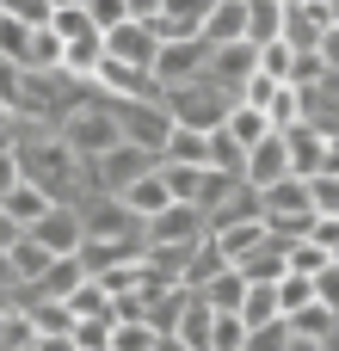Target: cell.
Listing matches in <instances>:
<instances>
[{
	"label": "cell",
	"mask_w": 339,
	"mask_h": 351,
	"mask_svg": "<svg viewBox=\"0 0 339 351\" xmlns=\"http://www.w3.org/2000/svg\"><path fill=\"white\" fill-rule=\"evenodd\" d=\"M12 86H19V68H12V62H6V56H0V105H6V99H12Z\"/></svg>",
	"instance_id": "obj_53"
},
{
	"label": "cell",
	"mask_w": 339,
	"mask_h": 351,
	"mask_svg": "<svg viewBox=\"0 0 339 351\" xmlns=\"http://www.w3.org/2000/svg\"><path fill=\"white\" fill-rule=\"evenodd\" d=\"M321 173H339V136H321Z\"/></svg>",
	"instance_id": "obj_52"
},
{
	"label": "cell",
	"mask_w": 339,
	"mask_h": 351,
	"mask_svg": "<svg viewBox=\"0 0 339 351\" xmlns=\"http://www.w3.org/2000/svg\"><path fill=\"white\" fill-rule=\"evenodd\" d=\"M334 0H284V43L290 49H315L334 25Z\"/></svg>",
	"instance_id": "obj_10"
},
{
	"label": "cell",
	"mask_w": 339,
	"mask_h": 351,
	"mask_svg": "<svg viewBox=\"0 0 339 351\" xmlns=\"http://www.w3.org/2000/svg\"><path fill=\"white\" fill-rule=\"evenodd\" d=\"M235 271H241L247 284H278V278H284L290 265H284V247H278V241L266 234V241H259V247H253V253H247V259H241Z\"/></svg>",
	"instance_id": "obj_24"
},
{
	"label": "cell",
	"mask_w": 339,
	"mask_h": 351,
	"mask_svg": "<svg viewBox=\"0 0 339 351\" xmlns=\"http://www.w3.org/2000/svg\"><path fill=\"white\" fill-rule=\"evenodd\" d=\"M334 327H339V315L327 302H309V308L290 315V333H296V339H334Z\"/></svg>",
	"instance_id": "obj_32"
},
{
	"label": "cell",
	"mask_w": 339,
	"mask_h": 351,
	"mask_svg": "<svg viewBox=\"0 0 339 351\" xmlns=\"http://www.w3.org/2000/svg\"><path fill=\"white\" fill-rule=\"evenodd\" d=\"M272 296H278V315L290 321L296 308H309V302H315V278H303V271H284V278L272 284Z\"/></svg>",
	"instance_id": "obj_31"
},
{
	"label": "cell",
	"mask_w": 339,
	"mask_h": 351,
	"mask_svg": "<svg viewBox=\"0 0 339 351\" xmlns=\"http://www.w3.org/2000/svg\"><path fill=\"white\" fill-rule=\"evenodd\" d=\"M154 351H191V346H185L179 333H161V339H154Z\"/></svg>",
	"instance_id": "obj_56"
},
{
	"label": "cell",
	"mask_w": 339,
	"mask_h": 351,
	"mask_svg": "<svg viewBox=\"0 0 339 351\" xmlns=\"http://www.w3.org/2000/svg\"><path fill=\"white\" fill-rule=\"evenodd\" d=\"M253 74H259V43H216V49H210V80H216V86L241 93Z\"/></svg>",
	"instance_id": "obj_13"
},
{
	"label": "cell",
	"mask_w": 339,
	"mask_h": 351,
	"mask_svg": "<svg viewBox=\"0 0 339 351\" xmlns=\"http://www.w3.org/2000/svg\"><path fill=\"white\" fill-rule=\"evenodd\" d=\"M154 167V154L148 148H130V142H117V148H105V154H93V160H80V173H86V191H124L130 179H142Z\"/></svg>",
	"instance_id": "obj_5"
},
{
	"label": "cell",
	"mask_w": 339,
	"mask_h": 351,
	"mask_svg": "<svg viewBox=\"0 0 339 351\" xmlns=\"http://www.w3.org/2000/svg\"><path fill=\"white\" fill-rule=\"evenodd\" d=\"M154 327L148 321H111V351H154Z\"/></svg>",
	"instance_id": "obj_38"
},
{
	"label": "cell",
	"mask_w": 339,
	"mask_h": 351,
	"mask_svg": "<svg viewBox=\"0 0 339 351\" xmlns=\"http://www.w3.org/2000/svg\"><path fill=\"white\" fill-rule=\"evenodd\" d=\"M68 339L74 351H111V315H74Z\"/></svg>",
	"instance_id": "obj_33"
},
{
	"label": "cell",
	"mask_w": 339,
	"mask_h": 351,
	"mask_svg": "<svg viewBox=\"0 0 339 351\" xmlns=\"http://www.w3.org/2000/svg\"><path fill=\"white\" fill-rule=\"evenodd\" d=\"M290 173V148H284V136L272 130V136H259L253 148H247V160H241V185H253V191H266L272 179H284Z\"/></svg>",
	"instance_id": "obj_12"
},
{
	"label": "cell",
	"mask_w": 339,
	"mask_h": 351,
	"mask_svg": "<svg viewBox=\"0 0 339 351\" xmlns=\"http://www.w3.org/2000/svg\"><path fill=\"white\" fill-rule=\"evenodd\" d=\"M12 241H19V222H12V216H6V210H0V253H6V247H12Z\"/></svg>",
	"instance_id": "obj_55"
},
{
	"label": "cell",
	"mask_w": 339,
	"mask_h": 351,
	"mask_svg": "<svg viewBox=\"0 0 339 351\" xmlns=\"http://www.w3.org/2000/svg\"><path fill=\"white\" fill-rule=\"evenodd\" d=\"M309 197H315V216H339V173H315Z\"/></svg>",
	"instance_id": "obj_44"
},
{
	"label": "cell",
	"mask_w": 339,
	"mask_h": 351,
	"mask_svg": "<svg viewBox=\"0 0 339 351\" xmlns=\"http://www.w3.org/2000/svg\"><path fill=\"white\" fill-rule=\"evenodd\" d=\"M154 49H161V37H154L142 19H124V25L105 31V56H111V62H130V68H148V74H154Z\"/></svg>",
	"instance_id": "obj_11"
},
{
	"label": "cell",
	"mask_w": 339,
	"mask_h": 351,
	"mask_svg": "<svg viewBox=\"0 0 339 351\" xmlns=\"http://www.w3.org/2000/svg\"><path fill=\"white\" fill-rule=\"evenodd\" d=\"M31 234H37L49 253H74V247L86 241V234H80V210H74V204H49V210L31 222Z\"/></svg>",
	"instance_id": "obj_14"
},
{
	"label": "cell",
	"mask_w": 339,
	"mask_h": 351,
	"mask_svg": "<svg viewBox=\"0 0 339 351\" xmlns=\"http://www.w3.org/2000/svg\"><path fill=\"white\" fill-rule=\"evenodd\" d=\"M247 346V321L241 315H216V327H210V351H241Z\"/></svg>",
	"instance_id": "obj_42"
},
{
	"label": "cell",
	"mask_w": 339,
	"mask_h": 351,
	"mask_svg": "<svg viewBox=\"0 0 339 351\" xmlns=\"http://www.w3.org/2000/svg\"><path fill=\"white\" fill-rule=\"evenodd\" d=\"M315 302H327V308L339 315V259H327V265L315 271Z\"/></svg>",
	"instance_id": "obj_47"
},
{
	"label": "cell",
	"mask_w": 339,
	"mask_h": 351,
	"mask_svg": "<svg viewBox=\"0 0 339 351\" xmlns=\"http://www.w3.org/2000/svg\"><path fill=\"white\" fill-rule=\"evenodd\" d=\"M259 241H266V216H235V222H216V228H210V247H216L229 265H241Z\"/></svg>",
	"instance_id": "obj_15"
},
{
	"label": "cell",
	"mask_w": 339,
	"mask_h": 351,
	"mask_svg": "<svg viewBox=\"0 0 339 351\" xmlns=\"http://www.w3.org/2000/svg\"><path fill=\"white\" fill-rule=\"evenodd\" d=\"M105 99H161V80L148 74V68H130V62H111V56H99V68L86 74Z\"/></svg>",
	"instance_id": "obj_9"
},
{
	"label": "cell",
	"mask_w": 339,
	"mask_h": 351,
	"mask_svg": "<svg viewBox=\"0 0 339 351\" xmlns=\"http://www.w3.org/2000/svg\"><path fill=\"white\" fill-rule=\"evenodd\" d=\"M278 247H284V265H290V271H303V278H315V271L334 259L315 234H296V241H278Z\"/></svg>",
	"instance_id": "obj_30"
},
{
	"label": "cell",
	"mask_w": 339,
	"mask_h": 351,
	"mask_svg": "<svg viewBox=\"0 0 339 351\" xmlns=\"http://www.w3.org/2000/svg\"><path fill=\"white\" fill-rule=\"evenodd\" d=\"M19 179H25V173H19V154H12V148H0V197H6Z\"/></svg>",
	"instance_id": "obj_51"
},
{
	"label": "cell",
	"mask_w": 339,
	"mask_h": 351,
	"mask_svg": "<svg viewBox=\"0 0 339 351\" xmlns=\"http://www.w3.org/2000/svg\"><path fill=\"white\" fill-rule=\"evenodd\" d=\"M117 204L136 216V222H148V216H161L167 204H173V191H167V179H161V167H148L142 179H130L124 191H117Z\"/></svg>",
	"instance_id": "obj_17"
},
{
	"label": "cell",
	"mask_w": 339,
	"mask_h": 351,
	"mask_svg": "<svg viewBox=\"0 0 339 351\" xmlns=\"http://www.w3.org/2000/svg\"><path fill=\"white\" fill-rule=\"evenodd\" d=\"M284 351H327V339H296V333H290V346Z\"/></svg>",
	"instance_id": "obj_57"
},
{
	"label": "cell",
	"mask_w": 339,
	"mask_h": 351,
	"mask_svg": "<svg viewBox=\"0 0 339 351\" xmlns=\"http://www.w3.org/2000/svg\"><path fill=\"white\" fill-rule=\"evenodd\" d=\"M266 117H272V130H296V123H303V99H296V86H278V93L266 99Z\"/></svg>",
	"instance_id": "obj_40"
},
{
	"label": "cell",
	"mask_w": 339,
	"mask_h": 351,
	"mask_svg": "<svg viewBox=\"0 0 339 351\" xmlns=\"http://www.w3.org/2000/svg\"><path fill=\"white\" fill-rule=\"evenodd\" d=\"M235 99H241V93L216 86L210 74H198V80H179V86H161V105H167V117H173V123H185V130H222V117L235 111Z\"/></svg>",
	"instance_id": "obj_2"
},
{
	"label": "cell",
	"mask_w": 339,
	"mask_h": 351,
	"mask_svg": "<svg viewBox=\"0 0 339 351\" xmlns=\"http://www.w3.org/2000/svg\"><path fill=\"white\" fill-rule=\"evenodd\" d=\"M198 37H204L210 49H216V43H247V0H210Z\"/></svg>",
	"instance_id": "obj_18"
},
{
	"label": "cell",
	"mask_w": 339,
	"mask_h": 351,
	"mask_svg": "<svg viewBox=\"0 0 339 351\" xmlns=\"http://www.w3.org/2000/svg\"><path fill=\"white\" fill-rule=\"evenodd\" d=\"M290 346V321L278 315V321H266V327H247V346L241 351H284Z\"/></svg>",
	"instance_id": "obj_41"
},
{
	"label": "cell",
	"mask_w": 339,
	"mask_h": 351,
	"mask_svg": "<svg viewBox=\"0 0 339 351\" xmlns=\"http://www.w3.org/2000/svg\"><path fill=\"white\" fill-rule=\"evenodd\" d=\"M334 259H339V247H334Z\"/></svg>",
	"instance_id": "obj_61"
},
{
	"label": "cell",
	"mask_w": 339,
	"mask_h": 351,
	"mask_svg": "<svg viewBox=\"0 0 339 351\" xmlns=\"http://www.w3.org/2000/svg\"><path fill=\"white\" fill-rule=\"evenodd\" d=\"M56 136L80 154V160H93V154H105V148H117L124 136H117V111H111V99L93 86L86 93V105H74L62 123H56Z\"/></svg>",
	"instance_id": "obj_3"
},
{
	"label": "cell",
	"mask_w": 339,
	"mask_h": 351,
	"mask_svg": "<svg viewBox=\"0 0 339 351\" xmlns=\"http://www.w3.org/2000/svg\"><path fill=\"white\" fill-rule=\"evenodd\" d=\"M124 6H130V19H142V25H148V19L161 12V0H124Z\"/></svg>",
	"instance_id": "obj_54"
},
{
	"label": "cell",
	"mask_w": 339,
	"mask_h": 351,
	"mask_svg": "<svg viewBox=\"0 0 339 351\" xmlns=\"http://www.w3.org/2000/svg\"><path fill=\"white\" fill-rule=\"evenodd\" d=\"M222 130H229V136H235L241 148H253L259 136H272V117H266L259 105H241V99H235V111L222 117Z\"/></svg>",
	"instance_id": "obj_27"
},
{
	"label": "cell",
	"mask_w": 339,
	"mask_h": 351,
	"mask_svg": "<svg viewBox=\"0 0 339 351\" xmlns=\"http://www.w3.org/2000/svg\"><path fill=\"white\" fill-rule=\"evenodd\" d=\"M68 308H74V315H111V296H105V284H99V278H86V284L68 296Z\"/></svg>",
	"instance_id": "obj_43"
},
{
	"label": "cell",
	"mask_w": 339,
	"mask_h": 351,
	"mask_svg": "<svg viewBox=\"0 0 339 351\" xmlns=\"http://www.w3.org/2000/svg\"><path fill=\"white\" fill-rule=\"evenodd\" d=\"M161 167V179H167V191L179 197V204H204V179H210V167H167V160H154Z\"/></svg>",
	"instance_id": "obj_29"
},
{
	"label": "cell",
	"mask_w": 339,
	"mask_h": 351,
	"mask_svg": "<svg viewBox=\"0 0 339 351\" xmlns=\"http://www.w3.org/2000/svg\"><path fill=\"white\" fill-rule=\"evenodd\" d=\"M25 68H62V37L49 25H31V49H25Z\"/></svg>",
	"instance_id": "obj_35"
},
{
	"label": "cell",
	"mask_w": 339,
	"mask_h": 351,
	"mask_svg": "<svg viewBox=\"0 0 339 351\" xmlns=\"http://www.w3.org/2000/svg\"><path fill=\"white\" fill-rule=\"evenodd\" d=\"M25 49H31V25L12 19V12H0V56H6L12 68H25Z\"/></svg>",
	"instance_id": "obj_37"
},
{
	"label": "cell",
	"mask_w": 339,
	"mask_h": 351,
	"mask_svg": "<svg viewBox=\"0 0 339 351\" xmlns=\"http://www.w3.org/2000/svg\"><path fill=\"white\" fill-rule=\"evenodd\" d=\"M80 284H86V265H80V253H56V259H49V271L37 278V296H62V302H68Z\"/></svg>",
	"instance_id": "obj_23"
},
{
	"label": "cell",
	"mask_w": 339,
	"mask_h": 351,
	"mask_svg": "<svg viewBox=\"0 0 339 351\" xmlns=\"http://www.w3.org/2000/svg\"><path fill=\"white\" fill-rule=\"evenodd\" d=\"M0 12H12V19H25V25H49V0H0Z\"/></svg>",
	"instance_id": "obj_48"
},
{
	"label": "cell",
	"mask_w": 339,
	"mask_h": 351,
	"mask_svg": "<svg viewBox=\"0 0 339 351\" xmlns=\"http://www.w3.org/2000/svg\"><path fill=\"white\" fill-rule=\"evenodd\" d=\"M0 148H12V111L0 105Z\"/></svg>",
	"instance_id": "obj_59"
},
{
	"label": "cell",
	"mask_w": 339,
	"mask_h": 351,
	"mask_svg": "<svg viewBox=\"0 0 339 351\" xmlns=\"http://www.w3.org/2000/svg\"><path fill=\"white\" fill-rule=\"evenodd\" d=\"M309 234H315V241L334 253V247H339V216H315V222H309Z\"/></svg>",
	"instance_id": "obj_49"
},
{
	"label": "cell",
	"mask_w": 339,
	"mask_h": 351,
	"mask_svg": "<svg viewBox=\"0 0 339 351\" xmlns=\"http://www.w3.org/2000/svg\"><path fill=\"white\" fill-rule=\"evenodd\" d=\"M210 327H216V308L191 290V296H185V308H179V321H173V333H179L191 351H210Z\"/></svg>",
	"instance_id": "obj_21"
},
{
	"label": "cell",
	"mask_w": 339,
	"mask_h": 351,
	"mask_svg": "<svg viewBox=\"0 0 339 351\" xmlns=\"http://www.w3.org/2000/svg\"><path fill=\"white\" fill-rule=\"evenodd\" d=\"M12 154H19V173H25L31 185H43V191H49V204H80V197H86L80 154H74L56 130H49V136H37V142H19Z\"/></svg>",
	"instance_id": "obj_1"
},
{
	"label": "cell",
	"mask_w": 339,
	"mask_h": 351,
	"mask_svg": "<svg viewBox=\"0 0 339 351\" xmlns=\"http://www.w3.org/2000/svg\"><path fill=\"white\" fill-rule=\"evenodd\" d=\"M86 19H93L99 31H111V25L130 19V6H124V0H86Z\"/></svg>",
	"instance_id": "obj_46"
},
{
	"label": "cell",
	"mask_w": 339,
	"mask_h": 351,
	"mask_svg": "<svg viewBox=\"0 0 339 351\" xmlns=\"http://www.w3.org/2000/svg\"><path fill=\"white\" fill-rule=\"evenodd\" d=\"M247 327H266V321H278V296H272V284H247V296H241V308H235Z\"/></svg>",
	"instance_id": "obj_34"
},
{
	"label": "cell",
	"mask_w": 339,
	"mask_h": 351,
	"mask_svg": "<svg viewBox=\"0 0 339 351\" xmlns=\"http://www.w3.org/2000/svg\"><path fill=\"white\" fill-rule=\"evenodd\" d=\"M111 111H117V136H124L130 148L161 154V142L173 136V117H167L161 99H111Z\"/></svg>",
	"instance_id": "obj_4"
},
{
	"label": "cell",
	"mask_w": 339,
	"mask_h": 351,
	"mask_svg": "<svg viewBox=\"0 0 339 351\" xmlns=\"http://www.w3.org/2000/svg\"><path fill=\"white\" fill-rule=\"evenodd\" d=\"M284 37V0H247V43Z\"/></svg>",
	"instance_id": "obj_28"
},
{
	"label": "cell",
	"mask_w": 339,
	"mask_h": 351,
	"mask_svg": "<svg viewBox=\"0 0 339 351\" xmlns=\"http://www.w3.org/2000/svg\"><path fill=\"white\" fill-rule=\"evenodd\" d=\"M198 296H204V302H210L216 315H235V308H241V296H247V278H241L235 265H222V271H216L210 284H198Z\"/></svg>",
	"instance_id": "obj_26"
},
{
	"label": "cell",
	"mask_w": 339,
	"mask_h": 351,
	"mask_svg": "<svg viewBox=\"0 0 339 351\" xmlns=\"http://www.w3.org/2000/svg\"><path fill=\"white\" fill-rule=\"evenodd\" d=\"M6 259H12V271H19V284H37V278L49 271V259H56V253H49L31 228H19V241L6 247Z\"/></svg>",
	"instance_id": "obj_22"
},
{
	"label": "cell",
	"mask_w": 339,
	"mask_h": 351,
	"mask_svg": "<svg viewBox=\"0 0 339 351\" xmlns=\"http://www.w3.org/2000/svg\"><path fill=\"white\" fill-rule=\"evenodd\" d=\"M284 148H290V173L296 179H315L321 173V130L315 123H296V130H278Z\"/></svg>",
	"instance_id": "obj_20"
},
{
	"label": "cell",
	"mask_w": 339,
	"mask_h": 351,
	"mask_svg": "<svg viewBox=\"0 0 339 351\" xmlns=\"http://www.w3.org/2000/svg\"><path fill=\"white\" fill-rule=\"evenodd\" d=\"M154 160H167V167H210V130H185V123H173V136L161 142Z\"/></svg>",
	"instance_id": "obj_19"
},
{
	"label": "cell",
	"mask_w": 339,
	"mask_h": 351,
	"mask_svg": "<svg viewBox=\"0 0 339 351\" xmlns=\"http://www.w3.org/2000/svg\"><path fill=\"white\" fill-rule=\"evenodd\" d=\"M12 284H19V271H12V259L0 253V290H12Z\"/></svg>",
	"instance_id": "obj_58"
},
{
	"label": "cell",
	"mask_w": 339,
	"mask_h": 351,
	"mask_svg": "<svg viewBox=\"0 0 339 351\" xmlns=\"http://www.w3.org/2000/svg\"><path fill=\"white\" fill-rule=\"evenodd\" d=\"M49 6H86V0H49Z\"/></svg>",
	"instance_id": "obj_60"
},
{
	"label": "cell",
	"mask_w": 339,
	"mask_h": 351,
	"mask_svg": "<svg viewBox=\"0 0 339 351\" xmlns=\"http://www.w3.org/2000/svg\"><path fill=\"white\" fill-rule=\"evenodd\" d=\"M241 160H247V148H241L229 130H210V167L229 173V179H241Z\"/></svg>",
	"instance_id": "obj_36"
},
{
	"label": "cell",
	"mask_w": 339,
	"mask_h": 351,
	"mask_svg": "<svg viewBox=\"0 0 339 351\" xmlns=\"http://www.w3.org/2000/svg\"><path fill=\"white\" fill-rule=\"evenodd\" d=\"M315 56H321V62H327V68H334V74H339V19H334V25H327V37L315 43Z\"/></svg>",
	"instance_id": "obj_50"
},
{
	"label": "cell",
	"mask_w": 339,
	"mask_h": 351,
	"mask_svg": "<svg viewBox=\"0 0 339 351\" xmlns=\"http://www.w3.org/2000/svg\"><path fill=\"white\" fill-rule=\"evenodd\" d=\"M290 62H296V49H290L284 37L259 43V74H266V80H284V86H290Z\"/></svg>",
	"instance_id": "obj_39"
},
{
	"label": "cell",
	"mask_w": 339,
	"mask_h": 351,
	"mask_svg": "<svg viewBox=\"0 0 339 351\" xmlns=\"http://www.w3.org/2000/svg\"><path fill=\"white\" fill-rule=\"evenodd\" d=\"M0 210H6V216H12L19 228H31V222H37L43 210H49V191H43V185H31V179H19V185H12V191L0 197Z\"/></svg>",
	"instance_id": "obj_25"
},
{
	"label": "cell",
	"mask_w": 339,
	"mask_h": 351,
	"mask_svg": "<svg viewBox=\"0 0 339 351\" xmlns=\"http://www.w3.org/2000/svg\"><path fill=\"white\" fill-rule=\"evenodd\" d=\"M327 74V62L315 56V49H296V62H290V86H315Z\"/></svg>",
	"instance_id": "obj_45"
},
{
	"label": "cell",
	"mask_w": 339,
	"mask_h": 351,
	"mask_svg": "<svg viewBox=\"0 0 339 351\" xmlns=\"http://www.w3.org/2000/svg\"><path fill=\"white\" fill-rule=\"evenodd\" d=\"M204 12H210V0H161V12L148 19V31H154L161 43H173V37H198V31H204Z\"/></svg>",
	"instance_id": "obj_16"
},
{
	"label": "cell",
	"mask_w": 339,
	"mask_h": 351,
	"mask_svg": "<svg viewBox=\"0 0 339 351\" xmlns=\"http://www.w3.org/2000/svg\"><path fill=\"white\" fill-rule=\"evenodd\" d=\"M74 210H80V234H86V241H148L142 222H136L111 191H86Z\"/></svg>",
	"instance_id": "obj_6"
},
{
	"label": "cell",
	"mask_w": 339,
	"mask_h": 351,
	"mask_svg": "<svg viewBox=\"0 0 339 351\" xmlns=\"http://www.w3.org/2000/svg\"><path fill=\"white\" fill-rule=\"evenodd\" d=\"M198 74H210V43L204 37H173V43L154 49V80L161 86H179V80H198Z\"/></svg>",
	"instance_id": "obj_7"
},
{
	"label": "cell",
	"mask_w": 339,
	"mask_h": 351,
	"mask_svg": "<svg viewBox=\"0 0 339 351\" xmlns=\"http://www.w3.org/2000/svg\"><path fill=\"white\" fill-rule=\"evenodd\" d=\"M142 234H148V241H167V247H191V241H204V234H210V216H204L198 204H179V197H173L161 216H148V222H142Z\"/></svg>",
	"instance_id": "obj_8"
}]
</instances>
